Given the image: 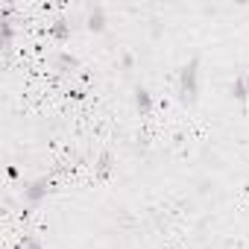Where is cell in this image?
Returning <instances> with one entry per match:
<instances>
[{"label": "cell", "instance_id": "1", "mask_svg": "<svg viewBox=\"0 0 249 249\" xmlns=\"http://www.w3.org/2000/svg\"><path fill=\"white\" fill-rule=\"evenodd\" d=\"M182 94L185 97H194L196 94V65H191V68L182 71Z\"/></svg>", "mask_w": 249, "mask_h": 249}, {"label": "cell", "instance_id": "2", "mask_svg": "<svg viewBox=\"0 0 249 249\" xmlns=\"http://www.w3.org/2000/svg\"><path fill=\"white\" fill-rule=\"evenodd\" d=\"M47 188H44V182H38V185H33V191H27V196H33V199H38L41 194H44Z\"/></svg>", "mask_w": 249, "mask_h": 249}, {"label": "cell", "instance_id": "3", "mask_svg": "<svg viewBox=\"0 0 249 249\" xmlns=\"http://www.w3.org/2000/svg\"><path fill=\"white\" fill-rule=\"evenodd\" d=\"M24 249H38V243H33V240H27V243H24Z\"/></svg>", "mask_w": 249, "mask_h": 249}, {"label": "cell", "instance_id": "4", "mask_svg": "<svg viewBox=\"0 0 249 249\" xmlns=\"http://www.w3.org/2000/svg\"><path fill=\"white\" fill-rule=\"evenodd\" d=\"M243 82H246V94H249V76H246V79H243Z\"/></svg>", "mask_w": 249, "mask_h": 249}]
</instances>
